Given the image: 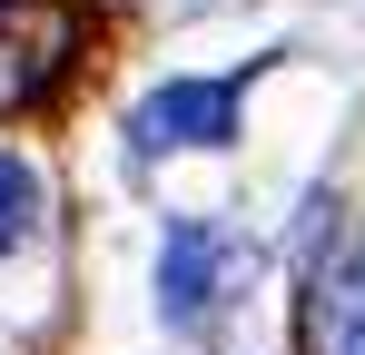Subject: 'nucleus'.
Returning <instances> with one entry per match:
<instances>
[{
	"label": "nucleus",
	"instance_id": "obj_1",
	"mask_svg": "<svg viewBox=\"0 0 365 355\" xmlns=\"http://www.w3.org/2000/svg\"><path fill=\"white\" fill-rule=\"evenodd\" d=\"M257 237L227 227V217H178L168 247H158V316L168 326H217L247 287H257Z\"/></svg>",
	"mask_w": 365,
	"mask_h": 355
},
{
	"label": "nucleus",
	"instance_id": "obj_2",
	"mask_svg": "<svg viewBox=\"0 0 365 355\" xmlns=\"http://www.w3.org/2000/svg\"><path fill=\"white\" fill-rule=\"evenodd\" d=\"M247 79H257V59L227 69V79H158L128 109V168H158L178 148H227L237 118H247Z\"/></svg>",
	"mask_w": 365,
	"mask_h": 355
},
{
	"label": "nucleus",
	"instance_id": "obj_3",
	"mask_svg": "<svg viewBox=\"0 0 365 355\" xmlns=\"http://www.w3.org/2000/svg\"><path fill=\"white\" fill-rule=\"evenodd\" d=\"M89 50V0H0V118L40 109Z\"/></svg>",
	"mask_w": 365,
	"mask_h": 355
},
{
	"label": "nucleus",
	"instance_id": "obj_4",
	"mask_svg": "<svg viewBox=\"0 0 365 355\" xmlns=\"http://www.w3.org/2000/svg\"><path fill=\"white\" fill-rule=\"evenodd\" d=\"M326 355H365V247H346L326 277Z\"/></svg>",
	"mask_w": 365,
	"mask_h": 355
},
{
	"label": "nucleus",
	"instance_id": "obj_5",
	"mask_svg": "<svg viewBox=\"0 0 365 355\" xmlns=\"http://www.w3.org/2000/svg\"><path fill=\"white\" fill-rule=\"evenodd\" d=\"M30 237H40V178L20 168V158H0V257L30 247Z\"/></svg>",
	"mask_w": 365,
	"mask_h": 355
}]
</instances>
